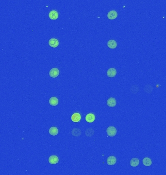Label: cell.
<instances>
[{
  "mask_svg": "<svg viewBox=\"0 0 166 175\" xmlns=\"http://www.w3.org/2000/svg\"><path fill=\"white\" fill-rule=\"evenodd\" d=\"M106 162L109 165H114L117 163V159L115 156H111L107 158Z\"/></svg>",
  "mask_w": 166,
  "mask_h": 175,
  "instance_id": "obj_8",
  "label": "cell"
},
{
  "mask_svg": "<svg viewBox=\"0 0 166 175\" xmlns=\"http://www.w3.org/2000/svg\"><path fill=\"white\" fill-rule=\"evenodd\" d=\"M71 119L72 122L77 123L80 121L81 119V116L79 113H75L71 115Z\"/></svg>",
  "mask_w": 166,
  "mask_h": 175,
  "instance_id": "obj_9",
  "label": "cell"
},
{
  "mask_svg": "<svg viewBox=\"0 0 166 175\" xmlns=\"http://www.w3.org/2000/svg\"><path fill=\"white\" fill-rule=\"evenodd\" d=\"M48 44L49 46L53 48H56L59 45V41L58 40L55 38L51 39L49 40Z\"/></svg>",
  "mask_w": 166,
  "mask_h": 175,
  "instance_id": "obj_2",
  "label": "cell"
},
{
  "mask_svg": "<svg viewBox=\"0 0 166 175\" xmlns=\"http://www.w3.org/2000/svg\"><path fill=\"white\" fill-rule=\"evenodd\" d=\"M86 135L88 137L92 136L94 134V130L92 128H88L85 132Z\"/></svg>",
  "mask_w": 166,
  "mask_h": 175,
  "instance_id": "obj_18",
  "label": "cell"
},
{
  "mask_svg": "<svg viewBox=\"0 0 166 175\" xmlns=\"http://www.w3.org/2000/svg\"><path fill=\"white\" fill-rule=\"evenodd\" d=\"M49 104L53 106H56L58 104V98L56 97H52L49 99Z\"/></svg>",
  "mask_w": 166,
  "mask_h": 175,
  "instance_id": "obj_13",
  "label": "cell"
},
{
  "mask_svg": "<svg viewBox=\"0 0 166 175\" xmlns=\"http://www.w3.org/2000/svg\"><path fill=\"white\" fill-rule=\"evenodd\" d=\"M59 74V71L57 68H52L50 71L49 72V75L52 78H56Z\"/></svg>",
  "mask_w": 166,
  "mask_h": 175,
  "instance_id": "obj_3",
  "label": "cell"
},
{
  "mask_svg": "<svg viewBox=\"0 0 166 175\" xmlns=\"http://www.w3.org/2000/svg\"><path fill=\"white\" fill-rule=\"evenodd\" d=\"M106 133L109 137H114L117 134V130L116 127L113 126H110L107 127L106 129Z\"/></svg>",
  "mask_w": 166,
  "mask_h": 175,
  "instance_id": "obj_1",
  "label": "cell"
},
{
  "mask_svg": "<svg viewBox=\"0 0 166 175\" xmlns=\"http://www.w3.org/2000/svg\"><path fill=\"white\" fill-rule=\"evenodd\" d=\"M49 17L51 20H55L58 18V13L55 10H51L49 13Z\"/></svg>",
  "mask_w": 166,
  "mask_h": 175,
  "instance_id": "obj_4",
  "label": "cell"
},
{
  "mask_svg": "<svg viewBox=\"0 0 166 175\" xmlns=\"http://www.w3.org/2000/svg\"><path fill=\"white\" fill-rule=\"evenodd\" d=\"M130 163L132 167H137L139 164V160L138 158H134L131 160Z\"/></svg>",
  "mask_w": 166,
  "mask_h": 175,
  "instance_id": "obj_14",
  "label": "cell"
},
{
  "mask_svg": "<svg viewBox=\"0 0 166 175\" xmlns=\"http://www.w3.org/2000/svg\"><path fill=\"white\" fill-rule=\"evenodd\" d=\"M117 72L116 69L114 68H112L109 69L107 71V75L109 77L113 78L116 76V75H117Z\"/></svg>",
  "mask_w": 166,
  "mask_h": 175,
  "instance_id": "obj_5",
  "label": "cell"
},
{
  "mask_svg": "<svg viewBox=\"0 0 166 175\" xmlns=\"http://www.w3.org/2000/svg\"><path fill=\"white\" fill-rule=\"evenodd\" d=\"M95 120V115L93 113H88L86 116V120L87 123H93Z\"/></svg>",
  "mask_w": 166,
  "mask_h": 175,
  "instance_id": "obj_11",
  "label": "cell"
},
{
  "mask_svg": "<svg viewBox=\"0 0 166 175\" xmlns=\"http://www.w3.org/2000/svg\"><path fill=\"white\" fill-rule=\"evenodd\" d=\"M48 161L51 164H56L58 162L59 159L57 156L55 155H53L49 157Z\"/></svg>",
  "mask_w": 166,
  "mask_h": 175,
  "instance_id": "obj_10",
  "label": "cell"
},
{
  "mask_svg": "<svg viewBox=\"0 0 166 175\" xmlns=\"http://www.w3.org/2000/svg\"><path fill=\"white\" fill-rule=\"evenodd\" d=\"M118 15L117 12L116 10H113L109 11L107 14V17L109 20H114L116 19Z\"/></svg>",
  "mask_w": 166,
  "mask_h": 175,
  "instance_id": "obj_6",
  "label": "cell"
},
{
  "mask_svg": "<svg viewBox=\"0 0 166 175\" xmlns=\"http://www.w3.org/2000/svg\"><path fill=\"white\" fill-rule=\"evenodd\" d=\"M72 135L75 137H78L81 134V131L78 128H73L71 131Z\"/></svg>",
  "mask_w": 166,
  "mask_h": 175,
  "instance_id": "obj_17",
  "label": "cell"
},
{
  "mask_svg": "<svg viewBox=\"0 0 166 175\" xmlns=\"http://www.w3.org/2000/svg\"><path fill=\"white\" fill-rule=\"evenodd\" d=\"M106 103L109 107H114L117 105V101L115 98L110 97L107 99Z\"/></svg>",
  "mask_w": 166,
  "mask_h": 175,
  "instance_id": "obj_7",
  "label": "cell"
},
{
  "mask_svg": "<svg viewBox=\"0 0 166 175\" xmlns=\"http://www.w3.org/2000/svg\"><path fill=\"white\" fill-rule=\"evenodd\" d=\"M107 46L110 49H115L117 47V43L115 40H109L107 42Z\"/></svg>",
  "mask_w": 166,
  "mask_h": 175,
  "instance_id": "obj_12",
  "label": "cell"
},
{
  "mask_svg": "<svg viewBox=\"0 0 166 175\" xmlns=\"http://www.w3.org/2000/svg\"><path fill=\"white\" fill-rule=\"evenodd\" d=\"M49 133L52 136H56L58 133V128L55 127H52L49 129Z\"/></svg>",
  "mask_w": 166,
  "mask_h": 175,
  "instance_id": "obj_15",
  "label": "cell"
},
{
  "mask_svg": "<svg viewBox=\"0 0 166 175\" xmlns=\"http://www.w3.org/2000/svg\"><path fill=\"white\" fill-rule=\"evenodd\" d=\"M143 164L146 166H150L152 164V161L149 158H144L143 159Z\"/></svg>",
  "mask_w": 166,
  "mask_h": 175,
  "instance_id": "obj_16",
  "label": "cell"
}]
</instances>
